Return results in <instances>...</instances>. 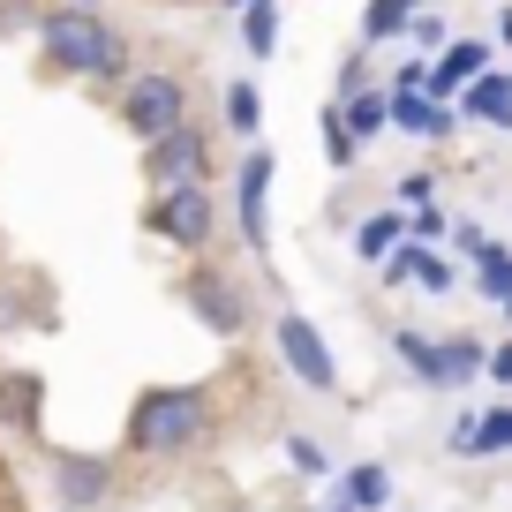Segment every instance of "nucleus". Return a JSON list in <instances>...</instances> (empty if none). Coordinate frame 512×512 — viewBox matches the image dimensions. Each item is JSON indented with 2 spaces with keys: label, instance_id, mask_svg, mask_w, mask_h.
<instances>
[{
  "label": "nucleus",
  "instance_id": "1",
  "mask_svg": "<svg viewBox=\"0 0 512 512\" xmlns=\"http://www.w3.org/2000/svg\"><path fill=\"white\" fill-rule=\"evenodd\" d=\"M38 46L61 76H83V83H121L136 68V46L128 31H113L98 8H46L38 16Z\"/></svg>",
  "mask_w": 512,
  "mask_h": 512
},
{
  "label": "nucleus",
  "instance_id": "2",
  "mask_svg": "<svg viewBox=\"0 0 512 512\" xmlns=\"http://www.w3.org/2000/svg\"><path fill=\"white\" fill-rule=\"evenodd\" d=\"M121 128L144 136V144L189 128V83H181L174 68H136V76L121 83Z\"/></svg>",
  "mask_w": 512,
  "mask_h": 512
},
{
  "label": "nucleus",
  "instance_id": "3",
  "mask_svg": "<svg viewBox=\"0 0 512 512\" xmlns=\"http://www.w3.org/2000/svg\"><path fill=\"white\" fill-rule=\"evenodd\" d=\"M211 174V136L204 128H174V136H159V144H144V189L151 196H174V189H204Z\"/></svg>",
  "mask_w": 512,
  "mask_h": 512
},
{
  "label": "nucleus",
  "instance_id": "4",
  "mask_svg": "<svg viewBox=\"0 0 512 512\" xmlns=\"http://www.w3.org/2000/svg\"><path fill=\"white\" fill-rule=\"evenodd\" d=\"M151 226L181 249H204L211 241V196L204 189H174V196H151Z\"/></svg>",
  "mask_w": 512,
  "mask_h": 512
},
{
  "label": "nucleus",
  "instance_id": "5",
  "mask_svg": "<svg viewBox=\"0 0 512 512\" xmlns=\"http://www.w3.org/2000/svg\"><path fill=\"white\" fill-rule=\"evenodd\" d=\"M189 302H196V317H204L211 332H241V302H234V287H226L219 272H196L189 279Z\"/></svg>",
  "mask_w": 512,
  "mask_h": 512
},
{
  "label": "nucleus",
  "instance_id": "6",
  "mask_svg": "<svg viewBox=\"0 0 512 512\" xmlns=\"http://www.w3.org/2000/svg\"><path fill=\"white\" fill-rule=\"evenodd\" d=\"M264 181H272V151L256 144L249 166H241V226H249V241L264 249Z\"/></svg>",
  "mask_w": 512,
  "mask_h": 512
},
{
  "label": "nucleus",
  "instance_id": "7",
  "mask_svg": "<svg viewBox=\"0 0 512 512\" xmlns=\"http://www.w3.org/2000/svg\"><path fill=\"white\" fill-rule=\"evenodd\" d=\"M279 339H287V354H294V369H302L309 384H332V354H324V339H309V324H279Z\"/></svg>",
  "mask_w": 512,
  "mask_h": 512
},
{
  "label": "nucleus",
  "instance_id": "8",
  "mask_svg": "<svg viewBox=\"0 0 512 512\" xmlns=\"http://www.w3.org/2000/svg\"><path fill=\"white\" fill-rule=\"evenodd\" d=\"M475 121H497V128H512V83L505 76H475L467 83V98H460Z\"/></svg>",
  "mask_w": 512,
  "mask_h": 512
},
{
  "label": "nucleus",
  "instance_id": "9",
  "mask_svg": "<svg viewBox=\"0 0 512 512\" xmlns=\"http://www.w3.org/2000/svg\"><path fill=\"white\" fill-rule=\"evenodd\" d=\"M482 61H490V46H482V38H460V46H445V68H437V98H445L452 83H475V76H482Z\"/></svg>",
  "mask_w": 512,
  "mask_h": 512
},
{
  "label": "nucleus",
  "instance_id": "10",
  "mask_svg": "<svg viewBox=\"0 0 512 512\" xmlns=\"http://www.w3.org/2000/svg\"><path fill=\"white\" fill-rule=\"evenodd\" d=\"M256 121H264V98H256V83H226V128L256 136Z\"/></svg>",
  "mask_w": 512,
  "mask_h": 512
},
{
  "label": "nucleus",
  "instance_id": "11",
  "mask_svg": "<svg viewBox=\"0 0 512 512\" xmlns=\"http://www.w3.org/2000/svg\"><path fill=\"white\" fill-rule=\"evenodd\" d=\"M400 128H415V136H445V106H437V98H415V91H407L400 98Z\"/></svg>",
  "mask_w": 512,
  "mask_h": 512
},
{
  "label": "nucleus",
  "instance_id": "12",
  "mask_svg": "<svg viewBox=\"0 0 512 512\" xmlns=\"http://www.w3.org/2000/svg\"><path fill=\"white\" fill-rule=\"evenodd\" d=\"M241 38H249V53H256V61L272 53V38H279V16H272V0H256L249 16H241Z\"/></svg>",
  "mask_w": 512,
  "mask_h": 512
},
{
  "label": "nucleus",
  "instance_id": "13",
  "mask_svg": "<svg viewBox=\"0 0 512 512\" xmlns=\"http://www.w3.org/2000/svg\"><path fill=\"white\" fill-rule=\"evenodd\" d=\"M339 121H347V128H354V136H377V128H384V121H392V106H384V98H377V91H362V98H354V106H347V113H339Z\"/></svg>",
  "mask_w": 512,
  "mask_h": 512
},
{
  "label": "nucleus",
  "instance_id": "14",
  "mask_svg": "<svg viewBox=\"0 0 512 512\" xmlns=\"http://www.w3.org/2000/svg\"><path fill=\"white\" fill-rule=\"evenodd\" d=\"M362 31H369V38L407 31V0H369V8H362Z\"/></svg>",
  "mask_w": 512,
  "mask_h": 512
},
{
  "label": "nucleus",
  "instance_id": "15",
  "mask_svg": "<svg viewBox=\"0 0 512 512\" xmlns=\"http://www.w3.org/2000/svg\"><path fill=\"white\" fill-rule=\"evenodd\" d=\"M0 512H31V490H23L16 460H8V445H0Z\"/></svg>",
  "mask_w": 512,
  "mask_h": 512
},
{
  "label": "nucleus",
  "instance_id": "16",
  "mask_svg": "<svg viewBox=\"0 0 512 512\" xmlns=\"http://www.w3.org/2000/svg\"><path fill=\"white\" fill-rule=\"evenodd\" d=\"M324 144H332V159H347V151H354V136H347V121H339V113H324Z\"/></svg>",
  "mask_w": 512,
  "mask_h": 512
},
{
  "label": "nucleus",
  "instance_id": "17",
  "mask_svg": "<svg viewBox=\"0 0 512 512\" xmlns=\"http://www.w3.org/2000/svg\"><path fill=\"white\" fill-rule=\"evenodd\" d=\"M392 234H400V226H392V219H369V226H362V249L377 256V249H384V241H392Z\"/></svg>",
  "mask_w": 512,
  "mask_h": 512
},
{
  "label": "nucleus",
  "instance_id": "18",
  "mask_svg": "<svg viewBox=\"0 0 512 512\" xmlns=\"http://www.w3.org/2000/svg\"><path fill=\"white\" fill-rule=\"evenodd\" d=\"M407 31H415V46H445V23H430V16H415Z\"/></svg>",
  "mask_w": 512,
  "mask_h": 512
},
{
  "label": "nucleus",
  "instance_id": "19",
  "mask_svg": "<svg viewBox=\"0 0 512 512\" xmlns=\"http://www.w3.org/2000/svg\"><path fill=\"white\" fill-rule=\"evenodd\" d=\"M490 445H512V407H505V415H490Z\"/></svg>",
  "mask_w": 512,
  "mask_h": 512
},
{
  "label": "nucleus",
  "instance_id": "20",
  "mask_svg": "<svg viewBox=\"0 0 512 512\" xmlns=\"http://www.w3.org/2000/svg\"><path fill=\"white\" fill-rule=\"evenodd\" d=\"M497 38H512V8H505V16H497Z\"/></svg>",
  "mask_w": 512,
  "mask_h": 512
},
{
  "label": "nucleus",
  "instance_id": "21",
  "mask_svg": "<svg viewBox=\"0 0 512 512\" xmlns=\"http://www.w3.org/2000/svg\"><path fill=\"white\" fill-rule=\"evenodd\" d=\"M76 8H91V0H76Z\"/></svg>",
  "mask_w": 512,
  "mask_h": 512
},
{
  "label": "nucleus",
  "instance_id": "22",
  "mask_svg": "<svg viewBox=\"0 0 512 512\" xmlns=\"http://www.w3.org/2000/svg\"><path fill=\"white\" fill-rule=\"evenodd\" d=\"M166 8H181V0H166Z\"/></svg>",
  "mask_w": 512,
  "mask_h": 512
}]
</instances>
